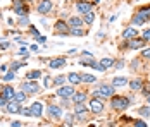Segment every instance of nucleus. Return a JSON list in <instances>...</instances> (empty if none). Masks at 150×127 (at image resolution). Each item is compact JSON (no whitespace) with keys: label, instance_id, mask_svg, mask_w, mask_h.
Masks as SVG:
<instances>
[{"label":"nucleus","instance_id":"nucleus-1","mask_svg":"<svg viewBox=\"0 0 150 127\" xmlns=\"http://www.w3.org/2000/svg\"><path fill=\"white\" fill-rule=\"evenodd\" d=\"M131 105V98H128V96H112L110 98V107L114 108V110H117V112H122V110H126L128 107Z\"/></svg>","mask_w":150,"mask_h":127},{"label":"nucleus","instance_id":"nucleus-2","mask_svg":"<svg viewBox=\"0 0 150 127\" xmlns=\"http://www.w3.org/2000/svg\"><path fill=\"white\" fill-rule=\"evenodd\" d=\"M12 2H14L12 4V11L19 17H26V15L30 14V7H28L26 0H12Z\"/></svg>","mask_w":150,"mask_h":127},{"label":"nucleus","instance_id":"nucleus-3","mask_svg":"<svg viewBox=\"0 0 150 127\" xmlns=\"http://www.w3.org/2000/svg\"><path fill=\"white\" fill-rule=\"evenodd\" d=\"M40 89L42 88L36 81H24L21 84V91H24L26 95H36V93H40Z\"/></svg>","mask_w":150,"mask_h":127},{"label":"nucleus","instance_id":"nucleus-4","mask_svg":"<svg viewBox=\"0 0 150 127\" xmlns=\"http://www.w3.org/2000/svg\"><path fill=\"white\" fill-rule=\"evenodd\" d=\"M74 86H67V84H64V86H60V88H57V91H55V95L57 96H60V98H66V100H71L73 96H74Z\"/></svg>","mask_w":150,"mask_h":127},{"label":"nucleus","instance_id":"nucleus-5","mask_svg":"<svg viewBox=\"0 0 150 127\" xmlns=\"http://www.w3.org/2000/svg\"><path fill=\"white\" fill-rule=\"evenodd\" d=\"M97 91L100 93V98L102 100H109L114 96V93H116V88L112 84H100L97 88Z\"/></svg>","mask_w":150,"mask_h":127},{"label":"nucleus","instance_id":"nucleus-6","mask_svg":"<svg viewBox=\"0 0 150 127\" xmlns=\"http://www.w3.org/2000/svg\"><path fill=\"white\" fill-rule=\"evenodd\" d=\"M76 11L81 15H85V14H88V12L93 11V4L88 2V0H78L76 2Z\"/></svg>","mask_w":150,"mask_h":127},{"label":"nucleus","instance_id":"nucleus-7","mask_svg":"<svg viewBox=\"0 0 150 127\" xmlns=\"http://www.w3.org/2000/svg\"><path fill=\"white\" fill-rule=\"evenodd\" d=\"M54 31L55 33H59V34H69V24H67V21H64V19H59V21H55V24H54Z\"/></svg>","mask_w":150,"mask_h":127},{"label":"nucleus","instance_id":"nucleus-8","mask_svg":"<svg viewBox=\"0 0 150 127\" xmlns=\"http://www.w3.org/2000/svg\"><path fill=\"white\" fill-rule=\"evenodd\" d=\"M52 9H54L52 0H40V2H38V5H36L38 14H48V12H52Z\"/></svg>","mask_w":150,"mask_h":127},{"label":"nucleus","instance_id":"nucleus-9","mask_svg":"<svg viewBox=\"0 0 150 127\" xmlns=\"http://www.w3.org/2000/svg\"><path fill=\"white\" fill-rule=\"evenodd\" d=\"M90 112L91 113H102L104 112V101L102 100H90Z\"/></svg>","mask_w":150,"mask_h":127},{"label":"nucleus","instance_id":"nucleus-10","mask_svg":"<svg viewBox=\"0 0 150 127\" xmlns=\"http://www.w3.org/2000/svg\"><path fill=\"white\" fill-rule=\"evenodd\" d=\"M135 38H138V31H136L135 26H129V28H126L122 31V40L131 41V40H135Z\"/></svg>","mask_w":150,"mask_h":127},{"label":"nucleus","instance_id":"nucleus-11","mask_svg":"<svg viewBox=\"0 0 150 127\" xmlns=\"http://www.w3.org/2000/svg\"><path fill=\"white\" fill-rule=\"evenodd\" d=\"M0 95L7 100V101H12V100H14V96H16V89L12 88V86H2Z\"/></svg>","mask_w":150,"mask_h":127},{"label":"nucleus","instance_id":"nucleus-12","mask_svg":"<svg viewBox=\"0 0 150 127\" xmlns=\"http://www.w3.org/2000/svg\"><path fill=\"white\" fill-rule=\"evenodd\" d=\"M66 64H67V58H66V57H57V58L48 60V67H52V69H60V67H64Z\"/></svg>","mask_w":150,"mask_h":127},{"label":"nucleus","instance_id":"nucleus-13","mask_svg":"<svg viewBox=\"0 0 150 127\" xmlns=\"http://www.w3.org/2000/svg\"><path fill=\"white\" fill-rule=\"evenodd\" d=\"M145 45H147V41L143 38H135V40L128 41V48H131V50H143Z\"/></svg>","mask_w":150,"mask_h":127},{"label":"nucleus","instance_id":"nucleus-14","mask_svg":"<svg viewBox=\"0 0 150 127\" xmlns=\"http://www.w3.org/2000/svg\"><path fill=\"white\" fill-rule=\"evenodd\" d=\"M31 113H33V117H42L43 115V103L42 101H35V103H31Z\"/></svg>","mask_w":150,"mask_h":127},{"label":"nucleus","instance_id":"nucleus-15","mask_svg":"<svg viewBox=\"0 0 150 127\" xmlns=\"http://www.w3.org/2000/svg\"><path fill=\"white\" fill-rule=\"evenodd\" d=\"M23 110V107H21V103H17V101H9L7 105H5V112L7 113H21Z\"/></svg>","mask_w":150,"mask_h":127},{"label":"nucleus","instance_id":"nucleus-16","mask_svg":"<svg viewBox=\"0 0 150 127\" xmlns=\"http://www.w3.org/2000/svg\"><path fill=\"white\" fill-rule=\"evenodd\" d=\"M47 113H48L52 119H60V115H62V108H60V107H57V105H48Z\"/></svg>","mask_w":150,"mask_h":127},{"label":"nucleus","instance_id":"nucleus-17","mask_svg":"<svg viewBox=\"0 0 150 127\" xmlns=\"http://www.w3.org/2000/svg\"><path fill=\"white\" fill-rule=\"evenodd\" d=\"M67 24H69V28H81L85 22H83V17H79V15H71V17L67 19Z\"/></svg>","mask_w":150,"mask_h":127},{"label":"nucleus","instance_id":"nucleus-18","mask_svg":"<svg viewBox=\"0 0 150 127\" xmlns=\"http://www.w3.org/2000/svg\"><path fill=\"white\" fill-rule=\"evenodd\" d=\"M110 84L114 86V88H122V86L129 84V81H128V77H124V76H116V77L112 79V83H110Z\"/></svg>","mask_w":150,"mask_h":127},{"label":"nucleus","instance_id":"nucleus-19","mask_svg":"<svg viewBox=\"0 0 150 127\" xmlns=\"http://www.w3.org/2000/svg\"><path fill=\"white\" fill-rule=\"evenodd\" d=\"M88 110H90V108H86L83 103H74V113H76L78 119H83L85 113H88Z\"/></svg>","mask_w":150,"mask_h":127},{"label":"nucleus","instance_id":"nucleus-20","mask_svg":"<svg viewBox=\"0 0 150 127\" xmlns=\"http://www.w3.org/2000/svg\"><path fill=\"white\" fill-rule=\"evenodd\" d=\"M67 81H69L71 86L81 84V74H78V72H69V74H67Z\"/></svg>","mask_w":150,"mask_h":127},{"label":"nucleus","instance_id":"nucleus-21","mask_svg":"<svg viewBox=\"0 0 150 127\" xmlns=\"http://www.w3.org/2000/svg\"><path fill=\"white\" fill-rule=\"evenodd\" d=\"M136 14L142 17V21H143V22L150 21V5H147V7H140Z\"/></svg>","mask_w":150,"mask_h":127},{"label":"nucleus","instance_id":"nucleus-22","mask_svg":"<svg viewBox=\"0 0 150 127\" xmlns=\"http://www.w3.org/2000/svg\"><path fill=\"white\" fill-rule=\"evenodd\" d=\"M100 65L107 71V69H110V67L116 65V60H114L112 57H105V58H100Z\"/></svg>","mask_w":150,"mask_h":127},{"label":"nucleus","instance_id":"nucleus-23","mask_svg":"<svg viewBox=\"0 0 150 127\" xmlns=\"http://www.w3.org/2000/svg\"><path fill=\"white\" fill-rule=\"evenodd\" d=\"M129 89L131 91H142L143 89V81L142 79H133V81H129Z\"/></svg>","mask_w":150,"mask_h":127},{"label":"nucleus","instance_id":"nucleus-24","mask_svg":"<svg viewBox=\"0 0 150 127\" xmlns=\"http://www.w3.org/2000/svg\"><path fill=\"white\" fill-rule=\"evenodd\" d=\"M42 77V71H31V72H26V81H38Z\"/></svg>","mask_w":150,"mask_h":127},{"label":"nucleus","instance_id":"nucleus-25","mask_svg":"<svg viewBox=\"0 0 150 127\" xmlns=\"http://www.w3.org/2000/svg\"><path fill=\"white\" fill-rule=\"evenodd\" d=\"M66 81H67V76H55V77L52 79V86H57V88H60V86L66 84Z\"/></svg>","mask_w":150,"mask_h":127},{"label":"nucleus","instance_id":"nucleus-26","mask_svg":"<svg viewBox=\"0 0 150 127\" xmlns=\"http://www.w3.org/2000/svg\"><path fill=\"white\" fill-rule=\"evenodd\" d=\"M86 98H88V95H86L85 91H81V93H74V96H73L71 100H73L74 103H83Z\"/></svg>","mask_w":150,"mask_h":127},{"label":"nucleus","instance_id":"nucleus-27","mask_svg":"<svg viewBox=\"0 0 150 127\" xmlns=\"http://www.w3.org/2000/svg\"><path fill=\"white\" fill-rule=\"evenodd\" d=\"M95 81H97V77H95L93 74H81V83L91 84V83H95Z\"/></svg>","mask_w":150,"mask_h":127},{"label":"nucleus","instance_id":"nucleus-28","mask_svg":"<svg viewBox=\"0 0 150 127\" xmlns=\"http://www.w3.org/2000/svg\"><path fill=\"white\" fill-rule=\"evenodd\" d=\"M26 65V60H23V62H19V60H14L12 64H11V72H17L21 67H24Z\"/></svg>","mask_w":150,"mask_h":127},{"label":"nucleus","instance_id":"nucleus-29","mask_svg":"<svg viewBox=\"0 0 150 127\" xmlns=\"http://www.w3.org/2000/svg\"><path fill=\"white\" fill-rule=\"evenodd\" d=\"M95 17H97V15H95V12L91 11V12H88V14H85L83 22H85V24H88V26H91V24H93V21H95Z\"/></svg>","mask_w":150,"mask_h":127},{"label":"nucleus","instance_id":"nucleus-30","mask_svg":"<svg viewBox=\"0 0 150 127\" xmlns=\"http://www.w3.org/2000/svg\"><path fill=\"white\" fill-rule=\"evenodd\" d=\"M28 98V95L24 93V91H16V96H14V100L12 101H17V103H23L24 100Z\"/></svg>","mask_w":150,"mask_h":127},{"label":"nucleus","instance_id":"nucleus-31","mask_svg":"<svg viewBox=\"0 0 150 127\" xmlns=\"http://www.w3.org/2000/svg\"><path fill=\"white\" fill-rule=\"evenodd\" d=\"M136 112L140 113L142 117H150V105H149V107H140Z\"/></svg>","mask_w":150,"mask_h":127},{"label":"nucleus","instance_id":"nucleus-32","mask_svg":"<svg viewBox=\"0 0 150 127\" xmlns=\"http://www.w3.org/2000/svg\"><path fill=\"white\" fill-rule=\"evenodd\" d=\"M143 24V21H142V17L138 14L133 15V19H131V26H135V28H138V26H142Z\"/></svg>","mask_w":150,"mask_h":127},{"label":"nucleus","instance_id":"nucleus-33","mask_svg":"<svg viewBox=\"0 0 150 127\" xmlns=\"http://www.w3.org/2000/svg\"><path fill=\"white\" fill-rule=\"evenodd\" d=\"M69 34H73V36H85V31L81 28H71Z\"/></svg>","mask_w":150,"mask_h":127},{"label":"nucleus","instance_id":"nucleus-34","mask_svg":"<svg viewBox=\"0 0 150 127\" xmlns=\"http://www.w3.org/2000/svg\"><path fill=\"white\" fill-rule=\"evenodd\" d=\"M11 41H5V40H0V50H7V48H11Z\"/></svg>","mask_w":150,"mask_h":127},{"label":"nucleus","instance_id":"nucleus-35","mask_svg":"<svg viewBox=\"0 0 150 127\" xmlns=\"http://www.w3.org/2000/svg\"><path fill=\"white\" fill-rule=\"evenodd\" d=\"M142 38H143L145 41H149V40H150V28H147V29H143V31H142Z\"/></svg>","mask_w":150,"mask_h":127},{"label":"nucleus","instance_id":"nucleus-36","mask_svg":"<svg viewBox=\"0 0 150 127\" xmlns=\"http://www.w3.org/2000/svg\"><path fill=\"white\" fill-rule=\"evenodd\" d=\"M2 79H4V81H14V79H16V74H14V72H7Z\"/></svg>","mask_w":150,"mask_h":127},{"label":"nucleus","instance_id":"nucleus-37","mask_svg":"<svg viewBox=\"0 0 150 127\" xmlns=\"http://www.w3.org/2000/svg\"><path fill=\"white\" fill-rule=\"evenodd\" d=\"M19 115H24V117H33V113H31V108H30V107H26V108H23Z\"/></svg>","mask_w":150,"mask_h":127},{"label":"nucleus","instance_id":"nucleus-38","mask_svg":"<svg viewBox=\"0 0 150 127\" xmlns=\"http://www.w3.org/2000/svg\"><path fill=\"white\" fill-rule=\"evenodd\" d=\"M43 88H52V77L50 76H47L43 79Z\"/></svg>","mask_w":150,"mask_h":127},{"label":"nucleus","instance_id":"nucleus-39","mask_svg":"<svg viewBox=\"0 0 150 127\" xmlns=\"http://www.w3.org/2000/svg\"><path fill=\"white\" fill-rule=\"evenodd\" d=\"M28 24H30V19H28V15L19 19V26H28Z\"/></svg>","mask_w":150,"mask_h":127},{"label":"nucleus","instance_id":"nucleus-40","mask_svg":"<svg viewBox=\"0 0 150 127\" xmlns=\"http://www.w3.org/2000/svg\"><path fill=\"white\" fill-rule=\"evenodd\" d=\"M30 33L33 34V36H35V38H36V36H42V34H40V31L35 28V26H30Z\"/></svg>","mask_w":150,"mask_h":127},{"label":"nucleus","instance_id":"nucleus-41","mask_svg":"<svg viewBox=\"0 0 150 127\" xmlns=\"http://www.w3.org/2000/svg\"><path fill=\"white\" fill-rule=\"evenodd\" d=\"M19 53H21V55H26V58L30 57V52H28V48H26V46H21V48H19Z\"/></svg>","mask_w":150,"mask_h":127},{"label":"nucleus","instance_id":"nucleus-42","mask_svg":"<svg viewBox=\"0 0 150 127\" xmlns=\"http://www.w3.org/2000/svg\"><path fill=\"white\" fill-rule=\"evenodd\" d=\"M142 57L143 58H150V48H143L142 50Z\"/></svg>","mask_w":150,"mask_h":127},{"label":"nucleus","instance_id":"nucleus-43","mask_svg":"<svg viewBox=\"0 0 150 127\" xmlns=\"http://www.w3.org/2000/svg\"><path fill=\"white\" fill-rule=\"evenodd\" d=\"M7 103H9V101H7V100L0 95V108H5V105H7Z\"/></svg>","mask_w":150,"mask_h":127},{"label":"nucleus","instance_id":"nucleus-44","mask_svg":"<svg viewBox=\"0 0 150 127\" xmlns=\"http://www.w3.org/2000/svg\"><path fill=\"white\" fill-rule=\"evenodd\" d=\"M35 40H36L38 43H42V45H45V43H47V38H45V36H36Z\"/></svg>","mask_w":150,"mask_h":127},{"label":"nucleus","instance_id":"nucleus-45","mask_svg":"<svg viewBox=\"0 0 150 127\" xmlns=\"http://www.w3.org/2000/svg\"><path fill=\"white\" fill-rule=\"evenodd\" d=\"M135 127H147V124L143 120H135Z\"/></svg>","mask_w":150,"mask_h":127},{"label":"nucleus","instance_id":"nucleus-46","mask_svg":"<svg viewBox=\"0 0 150 127\" xmlns=\"http://www.w3.org/2000/svg\"><path fill=\"white\" fill-rule=\"evenodd\" d=\"M66 122H69V124H73V122H74V115H71V113H67V117H66Z\"/></svg>","mask_w":150,"mask_h":127},{"label":"nucleus","instance_id":"nucleus-47","mask_svg":"<svg viewBox=\"0 0 150 127\" xmlns=\"http://www.w3.org/2000/svg\"><path fill=\"white\" fill-rule=\"evenodd\" d=\"M23 126V124H21V122H19V120H14V122H12V124H11V127H21Z\"/></svg>","mask_w":150,"mask_h":127},{"label":"nucleus","instance_id":"nucleus-48","mask_svg":"<svg viewBox=\"0 0 150 127\" xmlns=\"http://www.w3.org/2000/svg\"><path fill=\"white\" fill-rule=\"evenodd\" d=\"M122 65H124V62H122V60H117V62H116V65H114V67H117V69H121V67H122Z\"/></svg>","mask_w":150,"mask_h":127},{"label":"nucleus","instance_id":"nucleus-49","mask_svg":"<svg viewBox=\"0 0 150 127\" xmlns=\"http://www.w3.org/2000/svg\"><path fill=\"white\" fill-rule=\"evenodd\" d=\"M30 50L31 52H38V45H30Z\"/></svg>","mask_w":150,"mask_h":127},{"label":"nucleus","instance_id":"nucleus-50","mask_svg":"<svg viewBox=\"0 0 150 127\" xmlns=\"http://www.w3.org/2000/svg\"><path fill=\"white\" fill-rule=\"evenodd\" d=\"M142 93H143L145 96H149V95H150V89H149V88H143V89H142Z\"/></svg>","mask_w":150,"mask_h":127},{"label":"nucleus","instance_id":"nucleus-51","mask_svg":"<svg viewBox=\"0 0 150 127\" xmlns=\"http://www.w3.org/2000/svg\"><path fill=\"white\" fill-rule=\"evenodd\" d=\"M62 107H69V101L66 98H62Z\"/></svg>","mask_w":150,"mask_h":127},{"label":"nucleus","instance_id":"nucleus-52","mask_svg":"<svg viewBox=\"0 0 150 127\" xmlns=\"http://www.w3.org/2000/svg\"><path fill=\"white\" fill-rule=\"evenodd\" d=\"M7 71V65H5V64H4V65H0V72H5Z\"/></svg>","mask_w":150,"mask_h":127},{"label":"nucleus","instance_id":"nucleus-53","mask_svg":"<svg viewBox=\"0 0 150 127\" xmlns=\"http://www.w3.org/2000/svg\"><path fill=\"white\" fill-rule=\"evenodd\" d=\"M147 103H149V105H150V95H149V96H147Z\"/></svg>","mask_w":150,"mask_h":127}]
</instances>
